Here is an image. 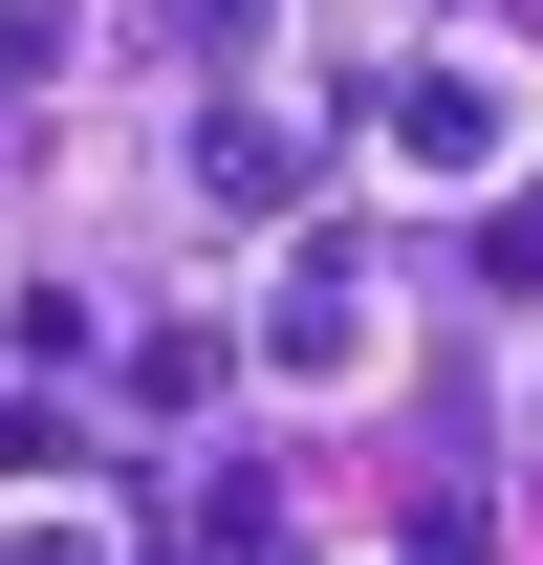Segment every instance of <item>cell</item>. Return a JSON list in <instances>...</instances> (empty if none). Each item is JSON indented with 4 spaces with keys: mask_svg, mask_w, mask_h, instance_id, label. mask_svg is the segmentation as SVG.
Listing matches in <instances>:
<instances>
[{
    "mask_svg": "<svg viewBox=\"0 0 543 565\" xmlns=\"http://www.w3.org/2000/svg\"><path fill=\"white\" fill-rule=\"evenodd\" d=\"M262 327H283V370H370V282H348L327 239H305V262H283V305H262Z\"/></svg>",
    "mask_w": 543,
    "mask_h": 565,
    "instance_id": "1",
    "label": "cell"
}]
</instances>
